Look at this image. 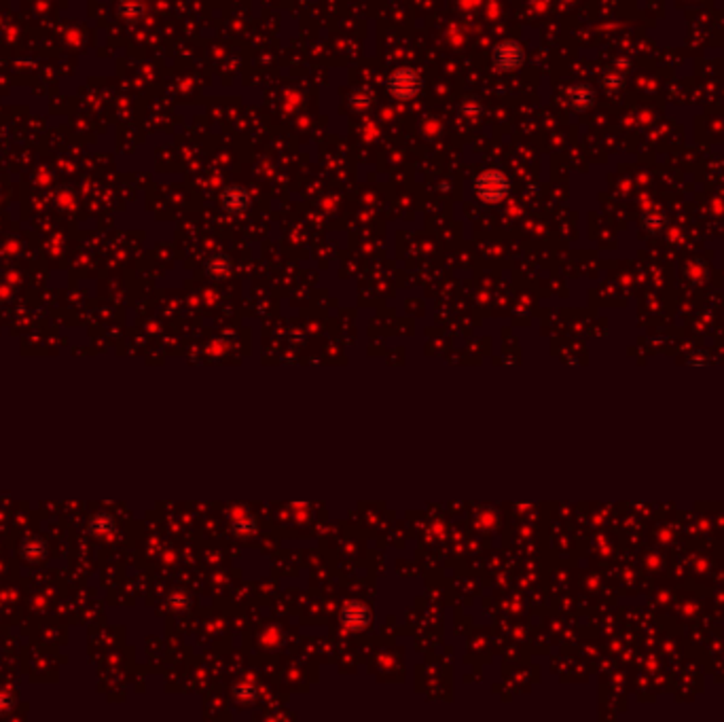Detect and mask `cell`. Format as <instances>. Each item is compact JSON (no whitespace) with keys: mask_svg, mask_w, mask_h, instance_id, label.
Returning <instances> with one entry per match:
<instances>
[{"mask_svg":"<svg viewBox=\"0 0 724 722\" xmlns=\"http://www.w3.org/2000/svg\"><path fill=\"white\" fill-rule=\"evenodd\" d=\"M511 191V182L504 172L500 170H488L474 180V193L478 199L485 203H500Z\"/></svg>","mask_w":724,"mask_h":722,"instance_id":"obj_1","label":"cell"},{"mask_svg":"<svg viewBox=\"0 0 724 722\" xmlns=\"http://www.w3.org/2000/svg\"><path fill=\"white\" fill-rule=\"evenodd\" d=\"M388 91L396 100H411L422 91V76L413 68H398L388 76Z\"/></svg>","mask_w":724,"mask_h":722,"instance_id":"obj_2","label":"cell"},{"mask_svg":"<svg viewBox=\"0 0 724 722\" xmlns=\"http://www.w3.org/2000/svg\"><path fill=\"white\" fill-rule=\"evenodd\" d=\"M523 62H525V51L515 41H504L494 49V64H496V68H500L504 72L521 68Z\"/></svg>","mask_w":724,"mask_h":722,"instance_id":"obj_3","label":"cell"},{"mask_svg":"<svg viewBox=\"0 0 724 722\" xmlns=\"http://www.w3.org/2000/svg\"><path fill=\"white\" fill-rule=\"evenodd\" d=\"M565 98H568V104H570L574 110L582 112V110H586V108L593 106V102H595V91H593L589 85H572V87L568 89Z\"/></svg>","mask_w":724,"mask_h":722,"instance_id":"obj_4","label":"cell"},{"mask_svg":"<svg viewBox=\"0 0 724 722\" xmlns=\"http://www.w3.org/2000/svg\"><path fill=\"white\" fill-rule=\"evenodd\" d=\"M220 197H222V206L231 212H241V210H246L250 203V195L241 187H229L222 191Z\"/></svg>","mask_w":724,"mask_h":722,"instance_id":"obj_5","label":"cell"},{"mask_svg":"<svg viewBox=\"0 0 724 722\" xmlns=\"http://www.w3.org/2000/svg\"><path fill=\"white\" fill-rule=\"evenodd\" d=\"M623 83H625V74L621 70H612V72H608L606 76H603V85H606V89H612V91L621 89Z\"/></svg>","mask_w":724,"mask_h":722,"instance_id":"obj_6","label":"cell"},{"mask_svg":"<svg viewBox=\"0 0 724 722\" xmlns=\"http://www.w3.org/2000/svg\"><path fill=\"white\" fill-rule=\"evenodd\" d=\"M369 104H371V91L365 89V93L358 91V93L354 95V106H356V108H367Z\"/></svg>","mask_w":724,"mask_h":722,"instance_id":"obj_7","label":"cell"},{"mask_svg":"<svg viewBox=\"0 0 724 722\" xmlns=\"http://www.w3.org/2000/svg\"><path fill=\"white\" fill-rule=\"evenodd\" d=\"M644 220H646V227H659V229H661V225H663V218H661L659 214H655V216L646 214Z\"/></svg>","mask_w":724,"mask_h":722,"instance_id":"obj_8","label":"cell"}]
</instances>
